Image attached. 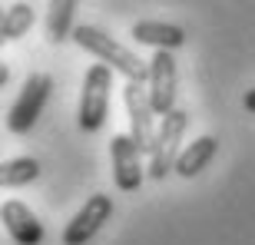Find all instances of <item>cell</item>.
Returning a JSON list of instances; mask_svg holds the SVG:
<instances>
[{"mask_svg": "<svg viewBox=\"0 0 255 245\" xmlns=\"http://www.w3.org/2000/svg\"><path fill=\"white\" fill-rule=\"evenodd\" d=\"M73 40L86 53H93L100 63H106L110 70H116V73H123L129 83H139V86L149 83V63H142L132 50H126L123 43H116V40L110 37V33H103L100 27L83 23V27L73 30Z\"/></svg>", "mask_w": 255, "mask_h": 245, "instance_id": "cell-1", "label": "cell"}, {"mask_svg": "<svg viewBox=\"0 0 255 245\" xmlns=\"http://www.w3.org/2000/svg\"><path fill=\"white\" fill-rule=\"evenodd\" d=\"M110 90H113V70L106 63H93L83 76V93H80V129L100 132L110 113Z\"/></svg>", "mask_w": 255, "mask_h": 245, "instance_id": "cell-2", "label": "cell"}, {"mask_svg": "<svg viewBox=\"0 0 255 245\" xmlns=\"http://www.w3.org/2000/svg\"><path fill=\"white\" fill-rule=\"evenodd\" d=\"M189 126V113L186 110H172L166 120L156 126V139H152L149 152V179L162 182L169 172H176V162L182 156V132Z\"/></svg>", "mask_w": 255, "mask_h": 245, "instance_id": "cell-3", "label": "cell"}, {"mask_svg": "<svg viewBox=\"0 0 255 245\" xmlns=\"http://www.w3.org/2000/svg\"><path fill=\"white\" fill-rule=\"evenodd\" d=\"M50 93H53V80H50L47 73H30L27 80H23V90L17 93V100L10 106V113H7V129L13 132V136L30 132L37 126Z\"/></svg>", "mask_w": 255, "mask_h": 245, "instance_id": "cell-4", "label": "cell"}, {"mask_svg": "<svg viewBox=\"0 0 255 245\" xmlns=\"http://www.w3.org/2000/svg\"><path fill=\"white\" fill-rule=\"evenodd\" d=\"M123 103L126 116H129V136L136 142L139 152H152V139H156V126H152V103H149V90L139 83H126L123 86Z\"/></svg>", "mask_w": 255, "mask_h": 245, "instance_id": "cell-5", "label": "cell"}, {"mask_svg": "<svg viewBox=\"0 0 255 245\" xmlns=\"http://www.w3.org/2000/svg\"><path fill=\"white\" fill-rule=\"evenodd\" d=\"M113 216V199L103 196V192H96L83 202V209L76 212L63 229V245H86L90 239L100 232V229L110 222Z\"/></svg>", "mask_w": 255, "mask_h": 245, "instance_id": "cell-6", "label": "cell"}, {"mask_svg": "<svg viewBox=\"0 0 255 245\" xmlns=\"http://www.w3.org/2000/svg\"><path fill=\"white\" fill-rule=\"evenodd\" d=\"M110 156H113V179H116V189H123V192H136L149 172L142 169V152L136 149L132 136L116 132L113 139H110Z\"/></svg>", "mask_w": 255, "mask_h": 245, "instance_id": "cell-7", "label": "cell"}, {"mask_svg": "<svg viewBox=\"0 0 255 245\" xmlns=\"http://www.w3.org/2000/svg\"><path fill=\"white\" fill-rule=\"evenodd\" d=\"M149 103L156 116H166L176 110V57L166 50H156L149 60Z\"/></svg>", "mask_w": 255, "mask_h": 245, "instance_id": "cell-8", "label": "cell"}, {"mask_svg": "<svg viewBox=\"0 0 255 245\" xmlns=\"http://www.w3.org/2000/svg\"><path fill=\"white\" fill-rule=\"evenodd\" d=\"M3 229H7V236L13 239L17 245H40L43 242V226H40V219L30 212V206H23L20 199H7L3 202Z\"/></svg>", "mask_w": 255, "mask_h": 245, "instance_id": "cell-9", "label": "cell"}, {"mask_svg": "<svg viewBox=\"0 0 255 245\" xmlns=\"http://www.w3.org/2000/svg\"><path fill=\"white\" fill-rule=\"evenodd\" d=\"M132 37H136V43L166 50V53L186 47V30L176 27V23H162V20H139V23H132Z\"/></svg>", "mask_w": 255, "mask_h": 245, "instance_id": "cell-10", "label": "cell"}, {"mask_svg": "<svg viewBox=\"0 0 255 245\" xmlns=\"http://www.w3.org/2000/svg\"><path fill=\"white\" fill-rule=\"evenodd\" d=\"M219 152V139L216 136H199V139H192L186 149H182L179 162H176V172H179L182 179H192V176H199V172L206 169L209 162H212V156Z\"/></svg>", "mask_w": 255, "mask_h": 245, "instance_id": "cell-11", "label": "cell"}, {"mask_svg": "<svg viewBox=\"0 0 255 245\" xmlns=\"http://www.w3.org/2000/svg\"><path fill=\"white\" fill-rule=\"evenodd\" d=\"M40 176V162L33 156H17V159H7L0 166V186L3 189H20L33 182Z\"/></svg>", "mask_w": 255, "mask_h": 245, "instance_id": "cell-12", "label": "cell"}, {"mask_svg": "<svg viewBox=\"0 0 255 245\" xmlns=\"http://www.w3.org/2000/svg\"><path fill=\"white\" fill-rule=\"evenodd\" d=\"M73 13H76V3L73 0H57V3H50V13H47V37L53 43H63L70 40L73 33Z\"/></svg>", "mask_w": 255, "mask_h": 245, "instance_id": "cell-13", "label": "cell"}, {"mask_svg": "<svg viewBox=\"0 0 255 245\" xmlns=\"http://www.w3.org/2000/svg\"><path fill=\"white\" fill-rule=\"evenodd\" d=\"M33 20H37V13H33L30 3H10V7L3 10V17H0V37H3V43L23 37V33L33 27Z\"/></svg>", "mask_w": 255, "mask_h": 245, "instance_id": "cell-14", "label": "cell"}, {"mask_svg": "<svg viewBox=\"0 0 255 245\" xmlns=\"http://www.w3.org/2000/svg\"><path fill=\"white\" fill-rule=\"evenodd\" d=\"M242 103H246V110H249V113H255V86H252V90H246Z\"/></svg>", "mask_w": 255, "mask_h": 245, "instance_id": "cell-15", "label": "cell"}, {"mask_svg": "<svg viewBox=\"0 0 255 245\" xmlns=\"http://www.w3.org/2000/svg\"><path fill=\"white\" fill-rule=\"evenodd\" d=\"M7 80H10V70H7V66H0V86H7Z\"/></svg>", "mask_w": 255, "mask_h": 245, "instance_id": "cell-16", "label": "cell"}]
</instances>
